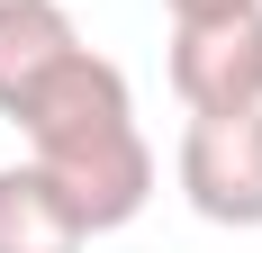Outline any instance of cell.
Masks as SVG:
<instances>
[{
  "label": "cell",
  "mask_w": 262,
  "mask_h": 253,
  "mask_svg": "<svg viewBox=\"0 0 262 253\" xmlns=\"http://www.w3.org/2000/svg\"><path fill=\"white\" fill-rule=\"evenodd\" d=\"M27 136V163L63 190V208L81 217V235H118L127 217H145L154 199V145L136 126V91L108 54L81 46L63 73L27 100L18 118Z\"/></svg>",
  "instance_id": "obj_1"
},
{
  "label": "cell",
  "mask_w": 262,
  "mask_h": 253,
  "mask_svg": "<svg viewBox=\"0 0 262 253\" xmlns=\"http://www.w3.org/2000/svg\"><path fill=\"white\" fill-rule=\"evenodd\" d=\"M181 199L208 217V226H262V109H208V118L181 126Z\"/></svg>",
  "instance_id": "obj_2"
},
{
  "label": "cell",
  "mask_w": 262,
  "mask_h": 253,
  "mask_svg": "<svg viewBox=\"0 0 262 253\" xmlns=\"http://www.w3.org/2000/svg\"><path fill=\"white\" fill-rule=\"evenodd\" d=\"M172 91L190 118L262 109V9L235 18H172Z\"/></svg>",
  "instance_id": "obj_3"
},
{
  "label": "cell",
  "mask_w": 262,
  "mask_h": 253,
  "mask_svg": "<svg viewBox=\"0 0 262 253\" xmlns=\"http://www.w3.org/2000/svg\"><path fill=\"white\" fill-rule=\"evenodd\" d=\"M81 54V27L63 0H0V118L18 126L27 100Z\"/></svg>",
  "instance_id": "obj_4"
},
{
  "label": "cell",
  "mask_w": 262,
  "mask_h": 253,
  "mask_svg": "<svg viewBox=\"0 0 262 253\" xmlns=\"http://www.w3.org/2000/svg\"><path fill=\"white\" fill-rule=\"evenodd\" d=\"M91 235H81V217L63 208V190H54L36 163H9L0 172V253H81Z\"/></svg>",
  "instance_id": "obj_5"
},
{
  "label": "cell",
  "mask_w": 262,
  "mask_h": 253,
  "mask_svg": "<svg viewBox=\"0 0 262 253\" xmlns=\"http://www.w3.org/2000/svg\"><path fill=\"white\" fill-rule=\"evenodd\" d=\"M172 18H235V9H262V0H163Z\"/></svg>",
  "instance_id": "obj_6"
}]
</instances>
